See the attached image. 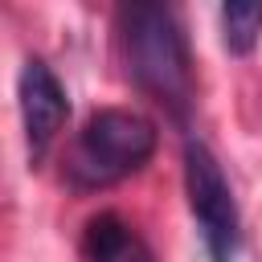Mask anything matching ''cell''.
<instances>
[{"mask_svg": "<svg viewBox=\"0 0 262 262\" xmlns=\"http://www.w3.org/2000/svg\"><path fill=\"white\" fill-rule=\"evenodd\" d=\"M16 94H20V123H25L29 164H41V160L49 156L61 123L70 119V94H66L61 78H57L41 57H29V61L20 66Z\"/></svg>", "mask_w": 262, "mask_h": 262, "instance_id": "4", "label": "cell"}, {"mask_svg": "<svg viewBox=\"0 0 262 262\" xmlns=\"http://www.w3.org/2000/svg\"><path fill=\"white\" fill-rule=\"evenodd\" d=\"M119 49L127 78L156 98L176 123L188 119L196 102V78H192V53L184 41V29L168 4H123L119 8Z\"/></svg>", "mask_w": 262, "mask_h": 262, "instance_id": "1", "label": "cell"}, {"mask_svg": "<svg viewBox=\"0 0 262 262\" xmlns=\"http://www.w3.org/2000/svg\"><path fill=\"white\" fill-rule=\"evenodd\" d=\"M184 192H188V209H192V221H196L209 262H233L242 250L237 201H233L221 160L201 139L184 143Z\"/></svg>", "mask_w": 262, "mask_h": 262, "instance_id": "3", "label": "cell"}, {"mask_svg": "<svg viewBox=\"0 0 262 262\" xmlns=\"http://www.w3.org/2000/svg\"><path fill=\"white\" fill-rule=\"evenodd\" d=\"M217 20H221V45L233 57L254 53V45L262 37V4L258 0H229V4H221Z\"/></svg>", "mask_w": 262, "mask_h": 262, "instance_id": "6", "label": "cell"}, {"mask_svg": "<svg viewBox=\"0 0 262 262\" xmlns=\"http://www.w3.org/2000/svg\"><path fill=\"white\" fill-rule=\"evenodd\" d=\"M82 254H86V262H156L151 246L119 213H98V217L86 221Z\"/></svg>", "mask_w": 262, "mask_h": 262, "instance_id": "5", "label": "cell"}, {"mask_svg": "<svg viewBox=\"0 0 262 262\" xmlns=\"http://www.w3.org/2000/svg\"><path fill=\"white\" fill-rule=\"evenodd\" d=\"M156 143L160 131L147 115L127 106H102L82 123L78 139L66 151V184L78 192L119 184L156 156Z\"/></svg>", "mask_w": 262, "mask_h": 262, "instance_id": "2", "label": "cell"}]
</instances>
